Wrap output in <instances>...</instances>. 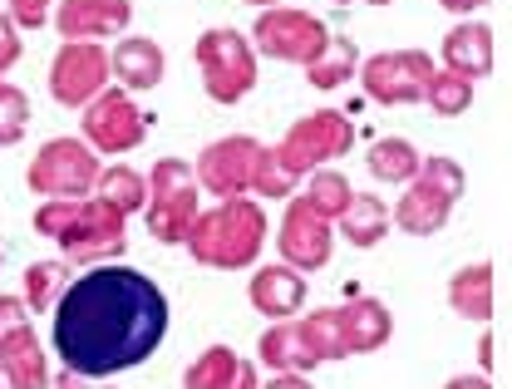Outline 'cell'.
I'll return each instance as SVG.
<instances>
[{
  "label": "cell",
  "instance_id": "1",
  "mask_svg": "<svg viewBox=\"0 0 512 389\" xmlns=\"http://www.w3.org/2000/svg\"><path fill=\"white\" fill-rule=\"evenodd\" d=\"M55 355L84 380H109L138 370L168 335V296L153 276L124 261H99L69 276L55 301Z\"/></svg>",
  "mask_w": 512,
  "mask_h": 389
},
{
  "label": "cell",
  "instance_id": "2",
  "mask_svg": "<svg viewBox=\"0 0 512 389\" xmlns=\"http://www.w3.org/2000/svg\"><path fill=\"white\" fill-rule=\"evenodd\" d=\"M124 212H114L99 197H45L35 207V232L50 237L60 247V257L69 266H99V261L124 257L128 232Z\"/></svg>",
  "mask_w": 512,
  "mask_h": 389
},
{
  "label": "cell",
  "instance_id": "3",
  "mask_svg": "<svg viewBox=\"0 0 512 389\" xmlns=\"http://www.w3.org/2000/svg\"><path fill=\"white\" fill-rule=\"evenodd\" d=\"M188 257L212 271H247L266 247V212L256 197H217V207H202L188 232Z\"/></svg>",
  "mask_w": 512,
  "mask_h": 389
},
{
  "label": "cell",
  "instance_id": "4",
  "mask_svg": "<svg viewBox=\"0 0 512 389\" xmlns=\"http://www.w3.org/2000/svg\"><path fill=\"white\" fill-rule=\"evenodd\" d=\"M463 183H468V178H463V168H458L448 153L424 158L419 173L404 183V197L394 202L389 222H394L399 232H409V237H434V232H444L453 207H458V197H463Z\"/></svg>",
  "mask_w": 512,
  "mask_h": 389
},
{
  "label": "cell",
  "instance_id": "5",
  "mask_svg": "<svg viewBox=\"0 0 512 389\" xmlns=\"http://www.w3.org/2000/svg\"><path fill=\"white\" fill-rule=\"evenodd\" d=\"M202 188H197V173H192L188 158H158L153 173H148V202H143V222L148 232L163 242V247H183L202 212Z\"/></svg>",
  "mask_w": 512,
  "mask_h": 389
},
{
  "label": "cell",
  "instance_id": "6",
  "mask_svg": "<svg viewBox=\"0 0 512 389\" xmlns=\"http://www.w3.org/2000/svg\"><path fill=\"white\" fill-rule=\"evenodd\" d=\"M197 74H202V89L212 104H237L256 89V50L252 40L232 25H212L197 35Z\"/></svg>",
  "mask_w": 512,
  "mask_h": 389
},
{
  "label": "cell",
  "instance_id": "7",
  "mask_svg": "<svg viewBox=\"0 0 512 389\" xmlns=\"http://www.w3.org/2000/svg\"><path fill=\"white\" fill-rule=\"evenodd\" d=\"M99 153L84 138H50L25 168V188L35 197H89L99 183Z\"/></svg>",
  "mask_w": 512,
  "mask_h": 389
},
{
  "label": "cell",
  "instance_id": "8",
  "mask_svg": "<svg viewBox=\"0 0 512 389\" xmlns=\"http://www.w3.org/2000/svg\"><path fill=\"white\" fill-rule=\"evenodd\" d=\"M355 148V124H350V114H340V109H316V114H306V119H296L286 138L276 143V153L286 158V168L296 173V178H306V173H316V168H330L335 158H345Z\"/></svg>",
  "mask_w": 512,
  "mask_h": 389
},
{
  "label": "cell",
  "instance_id": "9",
  "mask_svg": "<svg viewBox=\"0 0 512 389\" xmlns=\"http://www.w3.org/2000/svg\"><path fill=\"white\" fill-rule=\"evenodd\" d=\"M325 25H320L311 10H296V5H266L261 15H256L252 25V50L256 55H266V60H276V65H311L320 55V45H325Z\"/></svg>",
  "mask_w": 512,
  "mask_h": 389
},
{
  "label": "cell",
  "instance_id": "10",
  "mask_svg": "<svg viewBox=\"0 0 512 389\" xmlns=\"http://www.w3.org/2000/svg\"><path fill=\"white\" fill-rule=\"evenodd\" d=\"M114 84L109 74V50L99 40H64L50 60V99L60 109H84Z\"/></svg>",
  "mask_w": 512,
  "mask_h": 389
},
{
  "label": "cell",
  "instance_id": "11",
  "mask_svg": "<svg viewBox=\"0 0 512 389\" xmlns=\"http://www.w3.org/2000/svg\"><path fill=\"white\" fill-rule=\"evenodd\" d=\"M148 138V114L133 104V94L109 84L99 99L84 104V143L99 153V158H119L133 153L138 143Z\"/></svg>",
  "mask_w": 512,
  "mask_h": 389
},
{
  "label": "cell",
  "instance_id": "12",
  "mask_svg": "<svg viewBox=\"0 0 512 389\" xmlns=\"http://www.w3.org/2000/svg\"><path fill=\"white\" fill-rule=\"evenodd\" d=\"M434 79V60L424 50H384L360 60V84L375 104H424Z\"/></svg>",
  "mask_w": 512,
  "mask_h": 389
},
{
  "label": "cell",
  "instance_id": "13",
  "mask_svg": "<svg viewBox=\"0 0 512 389\" xmlns=\"http://www.w3.org/2000/svg\"><path fill=\"white\" fill-rule=\"evenodd\" d=\"M256 153H261V138H252V133H227V138L207 143L192 163L197 188L212 197H247L252 193Z\"/></svg>",
  "mask_w": 512,
  "mask_h": 389
},
{
  "label": "cell",
  "instance_id": "14",
  "mask_svg": "<svg viewBox=\"0 0 512 389\" xmlns=\"http://www.w3.org/2000/svg\"><path fill=\"white\" fill-rule=\"evenodd\" d=\"M276 252L296 271L330 266V257H335V222L311 212L301 197L291 193L286 197V212H281V227H276Z\"/></svg>",
  "mask_w": 512,
  "mask_h": 389
},
{
  "label": "cell",
  "instance_id": "15",
  "mask_svg": "<svg viewBox=\"0 0 512 389\" xmlns=\"http://www.w3.org/2000/svg\"><path fill=\"white\" fill-rule=\"evenodd\" d=\"M50 20L60 40H109L133 25V0H55Z\"/></svg>",
  "mask_w": 512,
  "mask_h": 389
},
{
  "label": "cell",
  "instance_id": "16",
  "mask_svg": "<svg viewBox=\"0 0 512 389\" xmlns=\"http://www.w3.org/2000/svg\"><path fill=\"white\" fill-rule=\"evenodd\" d=\"M335 330H340V350H345V355H370V350H384V345H389L394 316H389V306L375 301V296H355L350 306L335 311Z\"/></svg>",
  "mask_w": 512,
  "mask_h": 389
},
{
  "label": "cell",
  "instance_id": "17",
  "mask_svg": "<svg viewBox=\"0 0 512 389\" xmlns=\"http://www.w3.org/2000/svg\"><path fill=\"white\" fill-rule=\"evenodd\" d=\"M247 296H252V306L261 316L286 321V316H296V311L306 306V271H296V266H286V261H266V266L252 271Z\"/></svg>",
  "mask_w": 512,
  "mask_h": 389
},
{
  "label": "cell",
  "instance_id": "18",
  "mask_svg": "<svg viewBox=\"0 0 512 389\" xmlns=\"http://www.w3.org/2000/svg\"><path fill=\"white\" fill-rule=\"evenodd\" d=\"M256 355H261V365H266L271 375H311V370L320 365L316 345L306 340V330H301L296 316L266 325L261 340H256Z\"/></svg>",
  "mask_w": 512,
  "mask_h": 389
},
{
  "label": "cell",
  "instance_id": "19",
  "mask_svg": "<svg viewBox=\"0 0 512 389\" xmlns=\"http://www.w3.org/2000/svg\"><path fill=\"white\" fill-rule=\"evenodd\" d=\"M109 74L119 79V89L143 94V89H158V84H163L168 55H163V45L148 40V35H124V40L109 50Z\"/></svg>",
  "mask_w": 512,
  "mask_h": 389
},
{
  "label": "cell",
  "instance_id": "20",
  "mask_svg": "<svg viewBox=\"0 0 512 389\" xmlns=\"http://www.w3.org/2000/svg\"><path fill=\"white\" fill-rule=\"evenodd\" d=\"M261 375L247 355H237L232 345H207L188 370H183V389H256Z\"/></svg>",
  "mask_w": 512,
  "mask_h": 389
},
{
  "label": "cell",
  "instance_id": "21",
  "mask_svg": "<svg viewBox=\"0 0 512 389\" xmlns=\"http://www.w3.org/2000/svg\"><path fill=\"white\" fill-rule=\"evenodd\" d=\"M444 69L463 74V79H488L493 74V25L483 20H458L444 35Z\"/></svg>",
  "mask_w": 512,
  "mask_h": 389
},
{
  "label": "cell",
  "instance_id": "22",
  "mask_svg": "<svg viewBox=\"0 0 512 389\" xmlns=\"http://www.w3.org/2000/svg\"><path fill=\"white\" fill-rule=\"evenodd\" d=\"M335 237H345L355 252H370L389 237V202L375 193H355L345 202V212L335 217Z\"/></svg>",
  "mask_w": 512,
  "mask_h": 389
},
{
  "label": "cell",
  "instance_id": "23",
  "mask_svg": "<svg viewBox=\"0 0 512 389\" xmlns=\"http://www.w3.org/2000/svg\"><path fill=\"white\" fill-rule=\"evenodd\" d=\"M448 306L463 321H493V261H473V266L453 271L448 276Z\"/></svg>",
  "mask_w": 512,
  "mask_h": 389
},
{
  "label": "cell",
  "instance_id": "24",
  "mask_svg": "<svg viewBox=\"0 0 512 389\" xmlns=\"http://www.w3.org/2000/svg\"><path fill=\"white\" fill-rule=\"evenodd\" d=\"M0 360L10 365V375H15V385L20 389H50V380H55L50 355H45V345H40L35 325H30V330H20L15 340H5V345H0Z\"/></svg>",
  "mask_w": 512,
  "mask_h": 389
},
{
  "label": "cell",
  "instance_id": "25",
  "mask_svg": "<svg viewBox=\"0 0 512 389\" xmlns=\"http://www.w3.org/2000/svg\"><path fill=\"white\" fill-rule=\"evenodd\" d=\"M355 69H360L355 40H345V35H325L320 55L306 65V79H311V89H340V84L355 79Z\"/></svg>",
  "mask_w": 512,
  "mask_h": 389
},
{
  "label": "cell",
  "instance_id": "26",
  "mask_svg": "<svg viewBox=\"0 0 512 389\" xmlns=\"http://www.w3.org/2000/svg\"><path fill=\"white\" fill-rule=\"evenodd\" d=\"M419 163H424V153H419L409 138H380V143H370V153H365L370 178H375V183H399V188L419 173Z\"/></svg>",
  "mask_w": 512,
  "mask_h": 389
},
{
  "label": "cell",
  "instance_id": "27",
  "mask_svg": "<svg viewBox=\"0 0 512 389\" xmlns=\"http://www.w3.org/2000/svg\"><path fill=\"white\" fill-rule=\"evenodd\" d=\"M69 261L55 257V261H30L25 266V291H20V301L30 306V316H50L55 311V301L64 296V286H69Z\"/></svg>",
  "mask_w": 512,
  "mask_h": 389
},
{
  "label": "cell",
  "instance_id": "28",
  "mask_svg": "<svg viewBox=\"0 0 512 389\" xmlns=\"http://www.w3.org/2000/svg\"><path fill=\"white\" fill-rule=\"evenodd\" d=\"M94 197L109 202L114 212L133 217V212H143V202H148V178H143L138 168H128V163H109V168H99Z\"/></svg>",
  "mask_w": 512,
  "mask_h": 389
},
{
  "label": "cell",
  "instance_id": "29",
  "mask_svg": "<svg viewBox=\"0 0 512 389\" xmlns=\"http://www.w3.org/2000/svg\"><path fill=\"white\" fill-rule=\"evenodd\" d=\"M296 197L311 207V212H320V217H340L345 212V202L355 197V188H350V178L345 173H335V168H316V173H306L301 178V188H296Z\"/></svg>",
  "mask_w": 512,
  "mask_h": 389
},
{
  "label": "cell",
  "instance_id": "30",
  "mask_svg": "<svg viewBox=\"0 0 512 389\" xmlns=\"http://www.w3.org/2000/svg\"><path fill=\"white\" fill-rule=\"evenodd\" d=\"M424 104H429L439 119H458V114H468V109H473V79H463V74H453V69H434Z\"/></svg>",
  "mask_w": 512,
  "mask_h": 389
},
{
  "label": "cell",
  "instance_id": "31",
  "mask_svg": "<svg viewBox=\"0 0 512 389\" xmlns=\"http://www.w3.org/2000/svg\"><path fill=\"white\" fill-rule=\"evenodd\" d=\"M296 188H301V178L286 168V158L276 153V143H261L256 168H252V193L256 197H291Z\"/></svg>",
  "mask_w": 512,
  "mask_h": 389
},
{
  "label": "cell",
  "instance_id": "32",
  "mask_svg": "<svg viewBox=\"0 0 512 389\" xmlns=\"http://www.w3.org/2000/svg\"><path fill=\"white\" fill-rule=\"evenodd\" d=\"M25 133H30V94L0 79V148H15Z\"/></svg>",
  "mask_w": 512,
  "mask_h": 389
},
{
  "label": "cell",
  "instance_id": "33",
  "mask_svg": "<svg viewBox=\"0 0 512 389\" xmlns=\"http://www.w3.org/2000/svg\"><path fill=\"white\" fill-rule=\"evenodd\" d=\"M301 330H306V340L316 345L320 365L325 360H345V350H340V330H335V306H320L316 316H296Z\"/></svg>",
  "mask_w": 512,
  "mask_h": 389
},
{
  "label": "cell",
  "instance_id": "34",
  "mask_svg": "<svg viewBox=\"0 0 512 389\" xmlns=\"http://www.w3.org/2000/svg\"><path fill=\"white\" fill-rule=\"evenodd\" d=\"M0 5H5V15H10V25H15L20 35L50 25V10H55V0H0Z\"/></svg>",
  "mask_w": 512,
  "mask_h": 389
},
{
  "label": "cell",
  "instance_id": "35",
  "mask_svg": "<svg viewBox=\"0 0 512 389\" xmlns=\"http://www.w3.org/2000/svg\"><path fill=\"white\" fill-rule=\"evenodd\" d=\"M20 330H30V306L20 296H0V345L15 340Z\"/></svg>",
  "mask_w": 512,
  "mask_h": 389
},
{
  "label": "cell",
  "instance_id": "36",
  "mask_svg": "<svg viewBox=\"0 0 512 389\" xmlns=\"http://www.w3.org/2000/svg\"><path fill=\"white\" fill-rule=\"evenodd\" d=\"M20 55H25V40L10 25V15H0V79H10V69L20 65Z\"/></svg>",
  "mask_w": 512,
  "mask_h": 389
},
{
  "label": "cell",
  "instance_id": "37",
  "mask_svg": "<svg viewBox=\"0 0 512 389\" xmlns=\"http://www.w3.org/2000/svg\"><path fill=\"white\" fill-rule=\"evenodd\" d=\"M50 389H114V385H89L84 375H74V370H60V375L50 380Z\"/></svg>",
  "mask_w": 512,
  "mask_h": 389
},
{
  "label": "cell",
  "instance_id": "38",
  "mask_svg": "<svg viewBox=\"0 0 512 389\" xmlns=\"http://www.w3.org/2000/svg\"><path fill=\"white\" fill-rule=\"evenodd\" d=\"M256 389H316L306 375H271L266 385H256Z\"/></svg>",
  "mask_w": 512,
  "mask_h": 389
},
{
  "label": "cell",
  "instance_id": "39",
  "mask_svg": "<svg viewBox=\"0 0 512 389\" xmlns=\"http://www.w3.org/2000/svg\"><path fill=\"white\" fill-rule=\"evenodd\" d=\"M444 389H493V385H488V375H453Z\"/></svg>",
  "mask_w": 512,
  "mask_h": 389
},
{
  "label": "cell",
  "instance_id": "40",
  "mask_svg": "<svg viewBox=\"0 0 512 389\" xmlns=\"http://www.w3.org/2000/svg\"><path fill=\"white\" fill-rule=\"evenodd\" d=\"M444 10H453V15H473V10H483L488 0H439Z\"/></svg>",
  "mask_w": 512,
  "mask_h": 389
},
{
  "label": "cell",
  "instance_id": "41",
  "mask_svg": "<svg viewBox=\"0 0 512 389\" xmlns=\"http://www.w3.org/2000/svg\"><path fill=\"white\" fill-rule=\"evenodd\" d=\"M493 370V335H483V345H478V375H488Z\"/></svg>",
  "mask_w": 512,
  "mask_h": 389
},
{
  "label": "cell",
  "instance_id": "42",
  "mask_svg": "<svg viewBox=\"0 0 512 389\" xmlns=\"http://www.w3.org/2000/svg\"><path fill=\"white\" fill-rule=\"evenodd\" d=\"M0 389H20V385H15V375H10V365H5V360H0Z\"/></svg>",
  "mask_w": 512,
  "mask_h": 389
},
{
  "label": "cell",
  "instance_id": "43",
  "mask_svg": "<svg viewBox=\"0 0 512 389\" xmlns=\"http://www.w3.org/2000/svg\"><path fill=\"white\" fill-rule=\"evenodd\" d=\"M247 5H256V10H266V5H276V0H247Z\"/></svg>",
  "mask_w": 512,
  "mask_h": 389
},
{
  "label": "cell",
  "instance_id": "44",
  "mask_svg": "<svg viewBox=\"0 0 512 389\" xmlns=\"http://www.w3.org/2000/svg\"><path fill=\"white\" fill-rule=\"evenodd\" d=\"M365 5H389V0H365Z\"/></svg>",
  "mask_w": 512,
  "mask_h": 389
},
{
  "label": "cell",
  "instance_id": "45",
  "mask_svg": "<svg viewBox=\"0 0 512 389\" xmlns=\"http://www.w3.org/2000/svg\"><path fill=\"white\" fill-rule=\"evenodd\" d=\"M340 5H350V0H340Z\"/></svg>",
  "mask_w": 512,
  "mask_h": 389
},
{
  "label": "cell",
  "instance_id": "46",
  "mask_svg": "<svg viewBox=\"0 0 512 389\" xmlns=\"http://www.w3.org/2000/svg\"><path fill=\"white\" fill-rule=\"evenodd\" d=\"M0 15H5V5H0Z\"/></svg>",
  "mask_w": 512,
  "mask_h": 389
},
{
  "label": "cell",
  "instance_id": "47",
  "mask_svg": "<svg viewBox=\"0 0 512 389\" xmlns=\"http://www.w3.org/2000/svg\"><path fill=\"white\" fill-rule=\"evenodd\" d=\"M0 261H5V252H0Z\"/></svg>",
  "mask_w": 512,
  "mask_h": 389
}]
</instances>
